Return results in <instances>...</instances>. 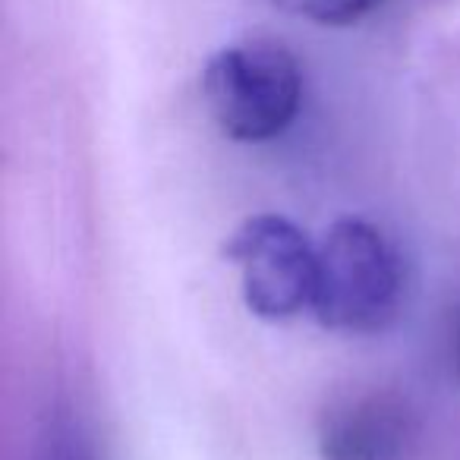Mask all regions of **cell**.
I'll return each mask as SVG.
<instances>
[{
  "instance_id": "obj_2",
  "label": "cell",
  "mask_w": 460,
  "mask_h": 460,
  "mask_svg": "<svg viewBox=\"0 0 460 460\" xmlns=\"http://www.w3.org/2000/svg\"><path fill=\"white\" fill-rule=\"evenodd\" d=\"M202 98L227 139L269 142L300 114V60L278 41L230 45L205 64Z\"/></svg>"
},
{
  "instance_id": "obj_3",
  "label": "cell",
  "mask_w": 460,
  "mask_h": 460,
  "mask_svg": "<svg viewBox=\"0 0 460 460\" xmlns=\"http://www.w3.org/2000/svg\"><path fill=\"white\" fill-rule=\"evenodd\" d=\"M224 256L240 269L243 303L265 322L294 319L313 309L319 256L294 221L252 215L224 243Z\"/></svg>"
},
{
  "instance_id": "obj_5",
  "label": "cell",
  "mask_w": 460,
  "mask_h": 460,
  "mask_svg": "<svg viewBox=\"0 0 460 460\" xmlns=\"http://www.w3.org/2000/svg\"><path fill=\"white\" fill-rule=\"evenodd\" d=\"M288 16L319 22V26H350L378 7V0H269Z\"/></svg>"
},
{
  "instance_id": "obj_7",
  "label": "cell",
  "mask_w": 460,
  "mask_h": 460,
  "mask_svg": "<svg viewBox=\"0 0 460 460\" xmlns=\"http://www.w3.org/2000/svg\"><path fill=\"white\" fill-rule=\"evenodd\" d=\"M454 366H457V376H460V322H457V350H454Z\"/></svg>"
},
{
  "instance_id": "obj_4",
  "label": "cell",
  "mask_w": 460,
  "mask_h": 460,
  "mask_svg": "<svg viewBox=\"0 0 460 460\" xmlns=\"http://www.w3.org/2000/svg\"><path fill=\"white\" fill-rule=\"evenodd\" d=\"M410 438L407 403L385 391L341 397L319 420L322 460H403Z\"/></svg>"
},
{
  "instance_id": "obj_1",
  "label": "cell",
  "mask_w": 460,
  "mask_h": 460,
  "mask_svg": "<svg viewBox=\"0 0 460 460\" xmlns=\"http://www.w3.org/2000/svg\"><path fill=\"white\" fill-rule=\"evenodd\" d=\"M313 313L334 332H376L394 319L403 294V262L394 243L363 217H341L315 246Z\"/></svg>"
},
{
  "instance_id": "obj_6",
  "label": "cell",
  "mask_w": 460,
  "mask_h": 460,
  "mask_svg": "<svg viewBox=\"0 0 460 460\" xmlns=\"http://www.w3.org/2000/svg\"><path fill=\"white\" fill-rule=\"evenodd\" d=\"M41 460H95V454H92V445L83 435V429L70 416H58L45 435Z\"/></svg>"
}]
</instances>
